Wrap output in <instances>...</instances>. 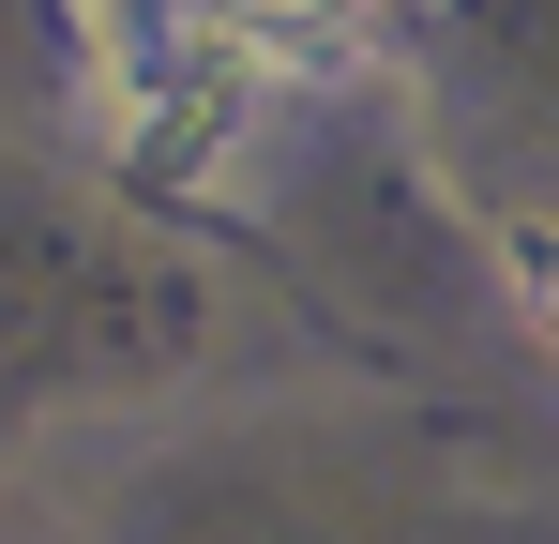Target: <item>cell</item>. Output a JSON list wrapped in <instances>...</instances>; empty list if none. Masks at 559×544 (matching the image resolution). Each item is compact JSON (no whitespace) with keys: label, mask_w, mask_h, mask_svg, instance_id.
Here are the masks:
<instances>
[{"label":"cell","mask_w":559,"mask_h":544,"mask_svg":"<svg viewBox=\"0 0 559 544\" xmlns=\"http://www.w3.org/2000/svg\"><path fill=\"white\" fill-rule=\"evenodd\" d=\"M287 61L273 46H242V31H212V15H182V0H121V46H106V137H121V167L136 181H227L242 167V137H258V91H273Z\"/></svg>","instance_id":"1"},{"label":"cell","mask_w":559,"mask_h":544,"mask_svg":"<svg viewBox=\"0 0 559 544\" xmlns=\"http://www.w3.org/2000/svg\"><path fill=\"white\" fill-rule=\"evenodd\" d=\"M182 15H212V31H242V46H273V61H302V46H333L364 0H182Z\"/></svg>","instance_id":"2"},{"label":"cell","mask_w":559,"mask_h":544,"mask_svg":"<svg viewBox=\"0 0 559 544\" xmlns=\"http://www.w3.org/2000/svg\"><path fill=\"white\" fill-rule=\"evenodd\" d=\"M499 272H514V303H530V333L559 348V212H514V227H499Z\"/></svg>","instance_id":"3"}]
</instances>
